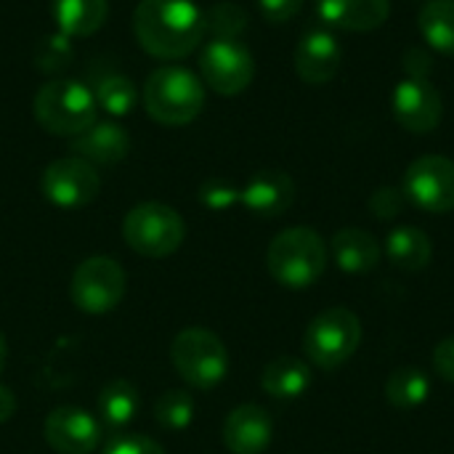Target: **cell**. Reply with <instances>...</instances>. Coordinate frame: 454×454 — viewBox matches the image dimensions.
Here are the masks:
<instances>
[{"label":"cell","mask_w":454,"mask_h":454,"mask_svg":"<svg viewBox=\"0 0 454 454\" xmlns=\"http://www.w3.org/2000/svg\"><path fill=\"white\" fill-rule=\"evenodd\" d=\"M138 45L157 59H184L205 37V11L194 0H141L133 13Z\"/></svg>","instance_id":"6da1fadb"},{"label":"cell","mask_w":454,"mask_h":454,"mask_svg":"<svg viewBox=\"0 0 454 454\" xmlns=\"http://www.w3.org/2000/svg\"><path fill=\"white\" fill-rule=\"evenodd\" d=\"M269 274L287 290H306L319 282L327 269V245L319 231L293 226L279 231L266 250Z\"/></svg>","instance_id":"7a4b0ae2"},{"label":"cell","mask_w":454,"mask_h":454,"mask_svg":"<svg viewBox=\"0 0 454 454\" xmlns=\"http://www.w3.org/2000/svg\"><path fill=\"white\" fill-rule=\"evenodd\" d=\"M205 106L202 80L184 67H160L146 77L144 109L160 125L181 128L197 120Z\"/></svg>","instance_id":"3957f363"},{"label":"cell","mask_w":454,"mask_h":454,"mask_svg":"<svg viewBox=\"0 0 454 454\" xmlns=\"http://www.w3.org/2000/svg\"><path fill=\"white\" fill-rule=\"evenodd\" d=\"M35 120L53 136H80L96 122L93 90L77 80H48L35 93Z\"/></svg>","instance_id":"277c9868"},{"label":"cell","mask_w":454,"mask_h":454,"mask_svg":"<svg viewBox=\"0 0 454 454\" xmlns=\"http://www.w3.org/2000/svg\"><path fill=\"white\" fill-rule=\"evenodd\" d=\"M362 343V322L346 306L325 309L303 333V351L309 362L325 372L340 370Z\"/></svg>","instance_id":"5b68a950"},{"label":"cell","mask_w":454,"mask_h":454,"mask_svg":"<svg viewBox=\"0 0 454 454\" xmlns=\"http://www.w3.org/2000/svg\"><path fill=\"white\" fill-rule=\"evenodd\" d=\"M170 362L178 378L197 391H213L229 372L223 340L205 327H186L170 343Z\"/></svg>","instance_id":"8992f818"},{"label":"cell","mask_w":454,"mask_h":454,"mask_svg":"<svg viewBox=\"0 0 454 454\" xmlns=\"http://www.w3.org/2000/svg\"><path fill=\"white\" fill-rule=\"evenodd\" d=\"M184 218L178 215V210L162 202H141L128 210L122 221V239L141 258H168L184 245Z\"/></svg>","instance_id":"52a82bcc"},{"label":"cell","mask_w":454,"mask_h":454,"mask_svg":"<svg viewBox=\"0 0 454 454\" xmlns=\"http://www.w3.org/2000/svg\"><path fill=\"white\" fill-rule=\"evenodd\" d=\"M125 287H128V277L122 266L114 258L93 255V258H85L74 269L69 295H72V303L82 314L101 317V314L114 311L122 303Z\"/></svg>","instance_id":"ba28073f"},{"label":"cell","mask_w":454,"mask_h":454,"mask_svg":"<svg viewBox=\"0 0 454 454\" xmlns=\"http://www.w3.org/2000/svg\"><path fill=\"white\" fill-rule=\"evenodd\" d=\"M200 72L202 80L221 96H237L242 93L253 77H255V61L253 53L239 43L229 37H213L200 56Z\"/></svg>","instance_id":"9c48e42d"},{"label":"cell","mask_w":454,"mask_h":454,"mask_svg":"<svg viewBox=\"0 0 454 454\" xmlns=\"http://www.w3.org/2000/svg\"><path fill=\"white\" fill-rule=\"evenodd\" d=\"M407 200L426 213H452L454 210V162L442 154L418 157L404 173Z\"/></svg>","instance_id":"30bf717a"},{"label":"cell","mask_w":454,"mask_h":454,"mask_svg":"<svg viewBox=\"0 0 454 454\" xmlns=\"http://www.w3.org/2000/svg\"><path fill=\"white\" fill-rule=\"evenodd\" d=\"M98 189H101V178L96 168L80 157L53 160L40 176L43 197L61 210H77L90 205Z\"/></svg>","instance_id":"8fae6325"},{"label":"cell","mask_w":454,"mask_h":454,"mask_svg":"<svg viewBox=\"0 0 454 454\" xmlns=\"http://www.w3.org/2000/svg\"><path fill=\"white\" fill-rule=\"evenodd\" d=\"M391 112L410 133H431L442 125V93L426 77H404L391 93Z\"/></svg>","instance_id":"7c38bea8"},{"label":"cell","mask_w":454,"mask_h":454,"mask_svg":"<svg viewBox=\"0 0 454 454\" xmlns=\"http://www.w3.org/2000/svg\"><path fill=\"white\" fill-rule=\"evenodd\" d=\"M104 428L98 418L80 407H56L43 423V439L56 454H93Z\"/></svg>","instance_id":"4fadbf2b"},{"label":"cell","mask_w":454,"mask_h":454,"mask_svg":"<svg viewBox=\"0 0 454 454\" xmlns=\"http://www.w3.org/2000/svg\"><path fill=\"white\" fill-rule=\"evenodd\" d=\"M343 61L340 43L327 29H311L295 48V72L309 85H327Z\"/></svg>","instance_id":"5bb4252c"},{"label":"cell","mask_w":454,"mask_h":454,"mask_svg":"<svg viewBox=\"0 0 454 454\" xmlns=\"http://www.w3.org/2000/svg\"><path fill=\"white\" fill-rule=\"evenodd\" d=\"M239 202L258 218H277L293 207L295 181L285 170H258L239 192Z\"/></svg>","instance_id":"9a60e30c"},{"label":"cell","mask_w":454,"mask_h":454,"mask_svg":"<svg viewBox=\"0 0 454 454\" xmlns=\"http://www.w3.org/2000/svg\"><path fill=\"white\" fill-rule=\"evenodd\" d=\"M271 415L258 404H239L223 423V444L231 454H263L271 444Z\"/></svg>","instance_id":"2e32d148"},{"label":"cell","mask_w":454,"mask_h":454,"mask_svg":"<svg viewBox=\"0 0 454 454\" xmlns=\"http://www.w3.org/2000/svg\"><path fill=\"white\" fill-rule=\"evenodd\" d=\"M69 149L74 152V157L90 165H117L130 152V136L120 122L96 120L88 130L72 138Z\"/></svg>","instance_id":"e0dca14e"},{"label":"cell","mask_w":454,"mask_h":454,"mask_svg":"<svg viewBox=\"0 0 454 454\" xmlns=\"http://www.w3.org/2000/svg\"><path fill=\"white\" fill-rule=\"evenodd\" d=\"M319 16L346 32H372L391 16V0H317Z\"/></svg>","instance_id":"ac0fdd59"},{"label":"cell","mask_w":454,"mask_h":454,"mask_svg":"<svg viewBox=\"0 0 454 454\" xmlns=\"http://www.w3.org/2000/svg\"><path fill=\"white\" fill-rule=\"evenodd\" d=\"M330 250H333V258L338 263L340 271L346 274H370L378 269L380 258H383V250H380V242L364 231V229H340L333 242H330Z\"/></svg>","instance_id":"d6986e66"},{"label":"cell","mask_w":454,"mask_h":454,"mask_svg":"<svg viewBox=\"0 0 454 454\" xmlns=\"http://www.w3.org/2000/svg\"><path fill=\"white\" fill-rule=\"evenodd\" d=\"M141 410V394L128 380H112L98 394V423L109 434L125 431Z\"/></svg>","instance_id":"ffe728a7"},{"label":"cell","mask_w":454,"mask_h":454,"mask_svg":"<svg viewBox=\"0 0 454 454\" xmlns=\"http://www.w3.org/2000/svg\"><path fill=\"white\" fill-rule=\"evenodd\" d=\"M386 255L402 271H423L434 258L431 237L418 226H396L386 237Z\"/></svg>","instance_id":"44dd1931"},{"label":"cell","mask_w":454,"mask_h":454,"mask_svg":"<svg viewBox=\"0 0 454 454\" xmlns=\"http://www.w3.org/2000/svg\"><path fill=\"white\" fill-rule=\"evenodd\" d=\"M311 386V370L295 356H277L261 372V388L274 399H298Z\"/></svg>","instance_id":"7402d4cb"},{"label":"cell","mask_w":454,"mask_h":454,"mask_svg":"<svg viewBox=\"0 0 454 454\" xmlns=\"http://www.w3.org/2000/svg\"><path fill=\"white\" fill-rule=\"evenodd\" d=\"M106 0H53V19L67 37H88L106 21Z\"/></svg>","instance_id":"603a6c76"},{"label":"cell","mask_w":454,"mask_h":454,"mask_svg":"<svg viewBox=\"0 0 454 454\" xmlns=\"http://www.w3.org/2000/svg\"><path fill=\"white\" fill-rule=\"evenodd\" d=\"M428 396L431 380L420 367H399L386 380V402L399 412L418 410L420 404H426Z\"/></svg>","instance_id":"cb8c5ba5"},{"label":"cell","mask_w":454,"mask_h":454,"mask_svg":"<svg viewBox=\"0 0 454 454\" xmlns=\"http://www.w3.org/2000/svg\"><path fill=\"white\" fill-rule=\"evenodd\" d=\"M426 43L442 56H454V0H428L418 13Z\"/></svg>","instance_id":"d4e9b609"},{"label":"cell","mask_w":454,"mask_h":454,"mask_svg":"<svg viewBox=\"0 0 454 454\" xmlns=\"http://www.w3.org/2000/svg\"><path fill=\"white\" fill-rule=\"evenodd\" d=\"M93 98L96 104L112 114V117H122V114H130L136 101H138V93L133 88V82L122 74H101L96 80V90H93Z\"/></svg>","instance_id":"484cf974"},{"label":"cell","mask_w":454,"mask_h":454,"mask_svg":"<svg viewBox=\"0 0 454 454\" xmlns=\"http://www.w3.org/2000/svg\"><path fill=\"white\" fill-rule=\"evenodd\" d=\"M154 420L165 431H186L194 420V399L184 388H170L154 402Z\"/></svg>","instance_id":"4316f807"},{"label":"cell","mask_w":454,"mask_h":454,"mask_svg":"<svg viewBox=\"0 0 454 454\" xmlns=\"http://www.w3.org/2000/svg\"><path fill=\"white\" fill-rule=\"evenodd\" d=\"M245 27H247V13L237 3H215L205 13V29H210L215 37L237 40Z\"/></svg>","instance_id":"83f0119b"},{"label":"cell","mask_w":454,"mask_h":454,"mask_svg":"<svg viewBox=\"0 0 454 454\" xmlns=\"http://www.w3.org/2000/svg\"><path fill=\"white\" fill-rule=\"evenodd\" d=\"M407 202L410 200H407L404 189H399V186H380L370 197V210L380 221H394V218H399L404 213Z\"/></svg>","instance_id":"f1b7e54d"},{"label":"cell","mask_w":454,"mask_h":454,"mask_svg":"<svg viewBox=\"0 0 454 454\" xmlns=\"http://www.w3.org/2000/svg\"><path fill=\"white\" fill-rule=\"evenodd\" d=\"M101 454H165L162 444L141 434H112Z\"/></svg>","instance_id":"f546056e"},{"label":"cell","mask_w":454,"mask_h":454,"mask_svg":"<svg viewBox=\"0 0 454 454\" xmlns=\"http://www.w3.org/2000/svg\"><path fill=\"white\" fill-rule=\"evenodd\" d=\"M200 202L207 210H229L234 202H239V189L223 178H207L200 186Z\"/></svg>","instance_id":"4dcf8cb0"},{"label":"cell","mask_w":454,"mask_h":454,"mask_svg":"<svg viewBox=\"0 0 454 454\" xmlns=\"http://www.w3.org/2000/svg\"><path fill=\"white\" fill-rule=\"evenodd\" d=\"M306 0H258L261 13L271 21V24H285L290 19L298 16V11L303 8Z\"/></svg>","instance_id":"1f68e13d"},{"label":"cell","mask_w":454,"mask_h":454,"mask_svg":"<svg viewBox=\"0 0 454 454\" xmlns=\"http://www.w3.org/2000/svg\"><path fill=\"white\" fill-rule=\"evenodd\" d=\"M69 43H67V35H56V37H48L45 45H43V53H40V67L45 69H53V67H61V64H69Z\"/></svg>","instance_id":"d6a6232c"},{"label":"cell","mask_w":454,"mask_h":454,"mask_svg":"<svg viewBox=\"0 0 454 454\" xmlns=\"http://www.w3.org/2000/svg\"><path fill=\"white\" fill-rule=\"evenodd\" d=\"M434 370H436L439 378H444L447 383L454 386V335L444 338L434 348Z\"/></svg>","instance_id":"836d02e7"},{"label":"cell","mask_w":454,"mask_h":454,"mask_svg":"<svg viewBox=\"0 0 454 454\" xmlns=\"http://www.w3.org/2000/svg\"><path fill=\"white\" fill-rule=\"evenodd\" d=\"M16 412V396L8 386H0V423L11 420Z\"/></svg>","instance_id":"e575fe53"},{"label":"cell","mask_w":454,"mask_h":454,"mask_svg":"<svg viewBox=\"0 0 454 454\" xmlns=\"http://www.w3.org/2000/svg\"><path fill=\"white\" fill-rule=\"evenodd\" d=\"M5 356H8V348H5V335L0 333V372L5 367Z\"/></svg>","instance_id":"d590c367"}]
</instances>
